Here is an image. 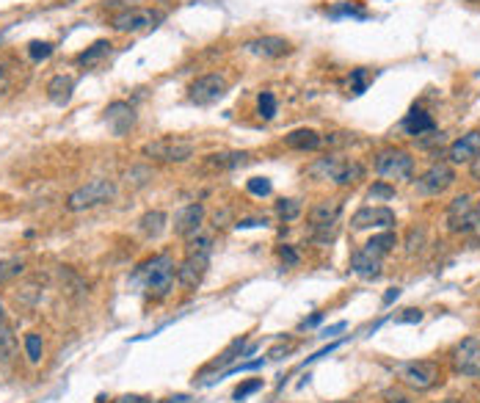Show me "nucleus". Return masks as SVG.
Here are the masks:
<instances>
[{
	"instance_id": "1",
	"label": "nucleus",
	"mask_w": 480,
	"mask_h": 403,
	"mask_svg": "<svg viewBox=\"0 0 480 403\" xmlns=\"http://www.w3.org/2000/svg\"><path fill=\"white\" fill-rule=\"evenodd\" d=\"M210 252H213V238L210 235L196 232L193 238H188V254L177 266V282H179L182 290L193 293L202 285L205 273L210 268Z\"/></svg>"
},
{
	"instance_id": "2",
	"label": "nucleus",
	"mask_w": 480,
	"mask_h": 403,
	"mask_svg": "<svg viewBox=\"0 0 480 403\" xmlns=\"http://www.w3.org/2000/svg\"><path fill=\"white\" fill-rule=\"evenodd\" d=\"M135 279H141L146 296L152 301H166L172 296L177 285V263L172 254H158L152 260H146L144 266H138Z\"/></svg>"
},
{
	"instance_id": "3",
	"label": "nucleus",
	"mask_w": 480,
	"mask_h": 403,
	"mask_svg": "<svg viewBox=\"0 0 480 403\" xmlns=\"http://www.w3.org/2000/svg\"><path fill=\"white\" fill-rule=\"evenodd\" d=\"M193 152H196V144L182 135H160L141 146V155L158 163H185L193 158Z\"/></svg>"
},
{
	"instance_id": "4",
	"label": "nucleus",
	"mask_w": 480,
	"mask_h": 403,
	"mask_svg": "<svg viewBox=\"0 0 480 403\" xmlns=\"http://www.w3.org/2000/svg\"><path fill=\"white\" fill-rule=\"evenodd\" d=\"M395 376L403 387L414 390V392H425L431 387H437L441 381V367L431 359H414V362H403L395 367Z\"/></svg>"
},
{
	"instance_id": "5",
	"label": "nucleus",
	"mask_w": 480,
	"mask_h": 403,
	"mask_svg": "<svg viewBox=\"0 0 480 403\" xmlns=\"http://www.w3.org/2000/svg\"><path fill=\"white\" fill-rule=\"evenodd\" d=\"M376 175L384 182H406L414 177V158L406 149H381L376 155Z\"/></svg>"
},
{
	"instance_id": "6",
	"label": "nucleus",
	"mask_w": 480,
	"mask_h": 403,
	"mask_svg": "<svg viewBox=\"0 0 480 403\" xmlns=\"http://www.w3.org/2000/svg\"><path fill=\"white\" fill-rule=\"evenodd\" d=\"M116 196V185L111 179H91L86 185H81L78 191L69 193L67 199V210L72 213H81V210H88V207H97L102 202H111Z\"/></svg>"
},
{
	"instance_id": "7",
	"label": "nucleus",
	"mask_w": 480,
	"mask_h": 403,
	"mask_svg": "<svg viewBox=\"0 0 480 403\" xmlns=\"http://www.w3.org/2000/svg\"><path fill=\"white\" fill-rule=\"evenodd\" d=\"M160 20H163L160 11H152V8H144V6H132V8H122L119 14H114L111 25L119 34H141V31L155 28Z\"/></svg>"
},
{
	"instance_id": "8",
	"label": "nucleus",
	"mask_w": 480,
	"mask_h": 403,
	"mask_svg": "<svg viewBox=\"0 0 480 403\" xmlns=\"http://www.w3.org/2000/svg\"><path fill=\"white\" fill-rule=\"evenodd\" d=\"M450 362L455 373L480 378V334H469L461 343H455L450 351Z\"/></svg>"
},
{
	"instance_id": "9",
	"label": "nucleus",
	"mask_w": 480,
	"mask_h": 403,
	"mask_svg": "<svg viewBox=\"0 0 480 403\" xmlns=\"http://www.w3.org/2000/svg\"><path fill=\"white\" fill-rule=\"evenodd\" d=\"M226 89H229V83H226L224 75H219V72H207V75H202V78H196V81L191 83L188 97H191V102H196V105H213V102H219L221 97L226 94Z\"/></svg>"
},
{
	"instance_id": "10",
	"label": "nucleus",
	"mask_w": 480,
	"mask_h": 403,
	"mask_svg": "<svg viewBox=\"0 0 480 403\" xmlns=\"http://www.w3.org/2000/svg\"><path fill=\"white\" fill-rule=\"evenodd\" d=\"M453 182H455L453 166H447V163H434V166L417 179L414 185H417V191L425 193V196H439V193H444Z\"/></svg>"
},
{
	"instance_id": "11",
	"label": "nucleus",
	"mask_w": 480,
	"mask_h": 403,
	"mask_svg": "<svg viewBox=\"0 0 480 403\" xmlns=\"http://www.w3.org/2000/svg\"><path fill=\"white\" fill-rule=\"evenodd\" d=\"M472 213H475L472 196H467V193L455 196V199L450 202V207H447V216H444L447 229H450V232H469V229H472Z\"/></svg>"
},
{
	"instance_id": "12",
	"label": "nucleus",
	"mask_w": 480,
	"mask_h": 403,
	"mask_svg": "<svg viewBox=\"0 0 480 403\" xmlns=\"http://www.w3.org/2000/svg\"><path fill=\"white\" fill-rule=\"evenodd\" d=\"M395 210L390 207H362L353 213L350 229H390L395 226Z\"/></svg>"
},
{
	"instance_id": "13",
	"label": "nucleus",
	"mask_w": 480,
	"mask_h": 403,
	"mask_svg": "<svg viewBox=\"0 0 480 403\" xmlns=\"http://www.w3.org/2000/svg\"><path fill=\"white\" fill-rule=\"evenodd\" d=\"M480 155V130H469L461 138H455L450 146H447V158L450 163H472Z\"/></svg>"
},
{
	"instance_id": "14",
	"label": "nucleus",
	"mask_w": 480,
	"mask_h": 403,
	"mask_svg": "<svg viewBox=\"0 0 480 403\" xmlns=\"http://www.w3.org/2000/svg\"><path fill=\"white\" fill-rule=\"evenodd\" d=\"M105 125L114 135H128L130 128L135 125V111H132L130 102H111L105 108Z\"/></svg>"
},
{
	"instance_id": "15",
	"label": "nucleus",
	"mask_w": 480,
	"mask_h": 403,
	"mask_svg": "<svg viewBox=\"0 0 480 403\" xmlns=\"http://www.w3.org/2000/svg\"><path fill=\"white\" fill-rule=\"evenodd\" d=\"M340 213H343V202L340 199H323V202H317L309 210V226L312 229H323L329 235V229L337 224Z\"/></svg>"
},
{
	"instance_id": "16",
	"label": "nucleus",
	"mask_w": 480,
	"mask_h": 403,
	"mask_svg": "<svg viewBox=\"0 0 480 403\" xmlns=\"http://www.w3.org/2000/svg\"><path fill=\"white\" fill-rule=\"evenodd\" d=\"M205 224V205L193 202V205H185L179 213L174 216V232L182 238H193Z\"/></svg>"
},
{
	"instance_id": "17",
	"label": "nucleus",
	"mask_w": 480,
	"mask_h": 403,
	"mask_svg": "<svg viewBox=\"0 0 480 403\" xmlns=\"http://www.w3.org/2000/svg\"><path fill=\"white\" fill-rule=\"evenodd\" d=\"M246 53L260 55V58H282L290 53V42L282 36H260V39L246 42Z\"/></svg>"
},
{
	"instance_id": "18",
	"label": "nucleus",
	"mask_w": 480,
	"mask_h": 403,
	"mask_svg": "<svg viewBox=\"0 0 480 403\" xmlns=\"http://www.w3.org/2000/svg\"><path fill=\"white\" fill-rule=\"evenodd\" d=\"M403 130H406L409 135H414V138H423V135L434 133V130H437V125H434L431 114H425L423 108H414V111H409V114H406V119H403Z\"/></svg>"
},
{
	"instance_id": "19",
	"label": "nucleus",
	"mask_w": 480,
	"mask_h": 403,
	"mask_svg": "<svg viewBox=\"0 0 480 403\" xmlns=\"http://www.w3.org/2000/svg\"><path fill=\"white\" fill-rule=\"evenodd\" d=\"M381 263H384V260H378V257L367 254L364 249H359V252H353V254H350V271H353V273H359L362 279H376V276L381 273Z\"/></svg>"
},
{
	"instance_id": "20",
	"label": "nucleus",
	"mask_w": 480,
	"mask_h": 403,
	"mask_svg": "<svg viewBox=\"0 0 480 403\" xmlns=\"http://www.w3.org/2000/svg\"><path fill=\"white\" fill-rule=\"evenodd\" d=\"M284 144H287L290 149H299V152H315V149L323 144V138H320V133H315V130H309V128H299V130L284 135Z\"/></svg>"
},
{
	"instance_id": "21",
	"label": "nucleus",
	"mask_w": 480,
	"mask_h": 403,
	"mask_svg": "<svg viewBox=\"0 0 480 403\" xmlns=\"http://www.w3.org/2000/svg\"><path fill=\"white\" fill-rule=\"evenodd\" d=\"M72 91H75V78L72 75H55L50 83H47V97L55 102V105H67L72 100Z\"/></svg>"
},
{
	"instance_id": "22",
	"label": "nucleus",
	"mask_w": 480,
	"mask_h": 403,
	"mask_svg": "<svg viewBox=\"0 0 480 403\" xmlns=\"http://www.w3.org/2000/svg\"><path fill=\"white\" fill-rule=\"evenodd\" d=\"M395 246H397V235L395 232H390V229H384L381 235H376V238H370L362 249L367 252V254H373V257H378V260H384L390 252H392Z\"/></svg>"
},
{
	"instance_id": "23",
	"label": "nucleus",
	"mask_w": 480,
	"mask_h": 403,
	"mask_svg": "<svg viewBox=\"0 0 480 403\" xmlns=\"http://www.w3.org/2000/svg\"><path fill=\"white\" fill-rule=\"evenodd\" d=\"M111 42L108 39H100V42H94L91 47H86L83 53H78L75 55V61L81 64V67H94V64H100L105 55H111Z\"/></svg>"
},
{
	"instance_id": "24",
	"label": "nucleus",
	"mask_w": 480,
	"mask_h": 403,
	"mask_svg": "<svg viewBox=\"0 0 480 403\" xmlns=\"http://www.w3.org/2000/svg\"><path fill=\"white\" fill-rule=\"evenodd\" d=\"M340 166H343V160H340V158H334V155H329V158L315 160V163L309 166V175H312V177H317V179H331V182H334L337 172H340Z\"/></svg>"
},
{
	"instance_id": "25",
	"label": "nucleus",
	"mask_w": 480,
	"mask_h": 403,
	"mask_svg": "<svg viewBox=\"0 0 480 403\" xmlns=\"http://www.w3.org/2000/svg\"><path fill=\"white\" fill-rule=\"evenodd\" d=\"M17 357V337L8 323H0V364H8Z\"/></svg>"
},
{
	"instance_id": "26",
	"label": "nucleus",
	"mask_w": 480,
	"mask_h": 403,
	"mask_svg": "<svg viewBox=\"0 0 480 403\" xmlns=\"http://www.w3.org/2000/svg\"><path fill=\"white\" fill-rule=\"evenodd\" d=\"M166 221H169V219H166L163 210H152V213H146L138 224H141V232H144L146 238H158V235L166 229Z\"/></svg>"
},
{
	"instance_id": "27",
	"label": "nucleus",
	"mask_w": 480,
	"mask_h": 403,
	"mask_svg": "<svg viewBox=\"0 0 480 403\" xmlns=\"http://www.w3.org/2000/svg\"><path fill=\"white\" fill-rule=\"evenodd\" d=\"M362 175H364V169H362L356 160H343V166H340L334 182H337V185H353V182L362 179Z\"/></svg>"
},
{
	"instance_id": "28",
	"label": "nucleus",
	"mask_w": 480,
	"mask_h": 403,
	"mask_svg": "<svg viewBox=\"0 0 480 403\" xmlns=\"http://www.w3.org/2000/svg\"><path fill=\"white\" fill-rule=\"evenodd\" d=\"M276 216L284 221H296L301 216V202L299 199H279L276 202Z\"/></svg>"
},
{
	"instance_id": "29",
	"label": "nucleus",
	"mask_w": 480,
	"mask_h": 403,
	"mask_svg": "<svg viewBox=\"0 0 480 403\" xmlns=\"http://www.w3.org/2000/svg\"><path fill=\"white\" fill-rule=\"evenodd\" d=\"M246 158H249L246 152H226V155H210V163L221 169H235V166H243Z\"/></svg>"
},
{
	"instance_id": "30",
	"label": "nucleus",
	"mask_w": 480,
	"mask_h": 403,
	"mask_svg": "<svg viewBox=\"0 0 480 403\" xmlns=\"http://www.w3.org/2000/svg\"><path fill=\"white\" fill-rule=\"evenodd\" d=\"M331 20H340V17H350V20H367V11L356 8L353 3H337L331 11H329Z\"/></svg>"
},
{
	"instance_id": "31",
	"label": "nucleus",
	"mask_w": 480,
	"mask_h": 403,
	"mask_svg": "<svg viewBox=\"0 0 480 403\" xmlns=\"http://www.w3.org/2000/svg\"><path fill=\"white\" fill-rule=\"evenodd\" d=\"M25 354H28V359H31L34 364H36V362H42V354H44L42 334H36V332L25 334Z\"/></svg>"
},
{
	"instance_id": "32",
	"label": "nucleus",
	"mask_w": 480,
	"mask_h": 403,
	"mask_svg": "<svg viewBox=\"0 0 480 403\" xmlns=\"http://www.w3.org/2000/svg\"><path fill=\"white\" fill-rule=\"evenodd\" d=\"M257 111H260V116L265 122H270L276 116V97L270 91H262L260 97H257Z\"/></svg>"
},
{
	"instance_id": "33",
	"label": "nucleus",
	"mask_w": 480,
	"mask_h": 403,
	"mask_svg": "<svg viewBox=\"0 0 480 403\" xmlns=\"http://www.w3.org/2000/svg\"><path fill=\"white\" fill-rule=\"evenodd\" d=\"M20 273H22V263L20 260H0V285L11 282Z\"/></svg>"
},
{
	"instance_id": "34",
	"label": "nucleus",
	"mask_w": 480,
	"mask_h": 403,
	"mask_svg": "<svg viewBox=\"0 0 480 403\" xmlns=\"http://www.w3.org/2000/svg\"><path fill=\"white\" fill-rule=\"evenodd\" d=\"M246 188H249V193H254V196H270V191H273V185H270V179L268 177H252L246 182Z\"/></svg>"
},
{
	"instance_id": "35",
	"label": "nucleus",
	"mask_w": 480,
	"mask_h": 403,
	"mask_svg": "<svg viewBox=\"0 0 480 403\" xmlns=\"http://www.w3.org/2000/svg\"><path fill=\"white\" fill-rule=\"evenodd\" d=\"M257 390H262V378H249V381H243V384L235 390V401H246V398L254 395Z\"/></svg>"
},
{
	"instance_id": "36",
	"label": "nucleus",
	"mask_w": 480,
	"mask_h": 403,
	"mask_svg": "<svg viewBox=\"0 0 480 403\" xmlns=\"http://www.w3.org/2000/svg\"><path fill=\"white\" fill-rule=\"evenodd\" d=\"M367 81H370L367 69H353L350 72V91L353 94H364L367 91Z\"/></svg>"
},
{
	"instance_id": "37",
	"label": "nucleus",
	"mask_w": 480,
	"mask_h": 403,
	"mask_svg": "<svg viewBox=\"0 0 480 403\" xmlns=\"http://www.w3.org/2000/svg\"><path fill=\"white\" fill-rule=\"evenodd\" d=\"M28 55H31L34 61H44V58L53 55V45H50V42H31V45H28Z\"/></svg>"
},
{
	"instance_id": "38",
	"label": "nucleus",
	"mask_w": 480,
	"mask_h": 403,
	"mask_svg": "<svg viewBox=\"0 0 480 403\" xmlns=\"http://www.w3.org/2000/svg\"><path fill=\"white\" fill-rule=\"evenodd\" d=\"M367 196H370L373 202H376V199H392L395 185H390V182H384V179H381V182H376V185L370 188V193H367Z\"/></svg>"
},
{
	"instance_id": "39",
	"label": "nucleus",
	"mask_w": 480,
	"mask_h": 403,
	"mask_svg": "<svg viewBox=\"0 0 480 403\" xmlns=\"http://www.w3.org/2000/svg\"><path fill=\"white\" fill-rule=\"evenodd\" d=\"M11 89V69H8V61H0V94Z\"/></svg>"
},
{
	"instance_id": "40",
	"label": "nucleus",
	"mask_w": 480,
	"mask_h": 403,
	"mask_svg": "<svg viewBox=\"0 0 480 403\" xmlns=\"http://www.w3.org/2000/svg\"><path fill=\"white\" fill-rule=\"evenodd\" d=\"M279 257H282L287 266H299V252H296L293 246H282V249H279Z\"/></svg>"
},
{
	"instance_id": "41",
	"label": "nucleus",
	"mask_w": 480,
	"mask_h": 403,
	"mask_svg": "<svg viewBox=\"0 0 480 403\" xmlns=\"http://www.w3.org/2000/svg\"><path fill=\"white\" fill-rule=\"evenodd\" d=\"M384 403H411V401H409V395H403V392L387 390V392H384Z\"/></svg>"
},
{
	"instance_id": "42",
	"label": "nucleus",
	"mask_w": 480,
	"mask_h": 403,
	"mask_svg": "<svg viewBox=\"0 0 480 403\" xmlns=\"http://www.w3.org/2000/svg\"><path fill=\"white\" fill-rule=\"evenodd\" d=\"M400 323H420L423 320V313L420 310H406V315L403 317H397Z\"/></svg>"
},
{
	"instance_id": "43",
	"label": "nucleus",
	"mask_w": 480,
	"mask_h": 403,
	"mask_svg": "<svg viewBox=\"0 0 480 403\" xmlns=\"http://www.w3.org/2000/svg\"><path fill=\"white\" fill-rule=\"evenodd\" d=\"M345 329V320H340V323H334V326H329V329H323L320 332V337H334L337 332H343Z\"/></svg>"
},
{
	"instance_id": "44",
	"label": "nucleus",
	"mask_w": 480,
	"mask_h": 403,
	"mask_svg": "<svg viewBox=\"0 0 480 403\" xmlns=\"http://www.w3.org/2000/svg\"><path fill=\"white\" fill-rule=\"evenodd\" d=\"M265 226V219H243V221H238V229H252V226Z\"/></svg>"
},
{
	"instance_id": "45",
	"label": "nucleus",
	"mask_w": 480,
	"mask_h": 403,
	"mask_svg": "<svg viewBox=\"0 0 480 403\" xmlns=\"http://www.w3.org/2000/svg\"><path fill=\"white\" fill-rule=\"evenodd\" d=\"M469 175H472V179H478L480 182V155L469 163Z\"/></svg>"
},
{
	"instance_id": "46",
	"label": "nucleus",
	"mask_w": 480,
	"mask_h": 403,
	"mask_svg": "<svg viewBox=\"0 0 480 403\" xmlns=\"http://www.w3.org/2000/svg\"><path fill=\"white\" fill-rule=\"evenodd\" d=\"M472 229L480 235V202L475 205V213H472Z\"/></svg>"
},
{
	"instance_id": "47",
	"label": "nucleus",
	"mask_w": 480,
	"mask_h": 403,
	"mask_svg": "<svg viewBox=\"0 0 480 403\" xmlns=\"http://www.w3.org/2000/svg\"><path fill=\"white\" fill-rule=\"evenodd\" d=\"M397 296H400V290H397V287H392V290H390V293L384 296V307H387V304H392Z\"/></svg>"
},
{
	"instance_id": "48",
	"label": "nucleus",
	"mask_w": 480,
	"mask_h": 403,
	"mask_svg": "<svg viewBox=\"0 0 480 403\" xmlns=\"http://www.w3.org/2000/svg\"><path fill=\"white\" fill-rule=\"evenodd\" d=\"M287 351H290L287 346H284V348H273V351H270V359H282V354H287Z\"/></svg>"
},
{
	"instance_id": "49",
	"label": "nucleus",
	"mask_w": 480,
	"mask_h": 403,
	"mask_svg": "<svg viewBox=\"0 0 480 403\" xmlns=\"http://www.w3.org/2000/svg\"><path fill=\"white\" fill-rule=\"evenodd\" d=\"M320 320H323V315H315V317H309V320H304V323H301V326H315V323H320Z\"/></svg>"
},
{
	"instance_id": "50",
	"label": "nucleus",
	"mask_w": 480,
	"mask_h": 403,
	"mask_svg": "<svg viewBox=\"0 0 480 403\" xmlns=\"http://www.w3.org/2000/svg\"><path fill=\"white\" fill-rule=\"evenodd\" d=\"M434 403H469V401H464V398H444V401H434Z\"/></svg>"
},
{
	"instance_id": "51",
	"label": "nucleus",
	"mask_w": 480,
	"mask_h": 403,
	"mask_svg": "<svg viewBox=\"0 0 480 403\" xmlns=\"http://www.w3.org/2000/svg\"><path fill=\"white\" fill-rule=\"evenodd\" d=\"M141 403H152V401H141Z\"/></svg>"
}]
</instances>
